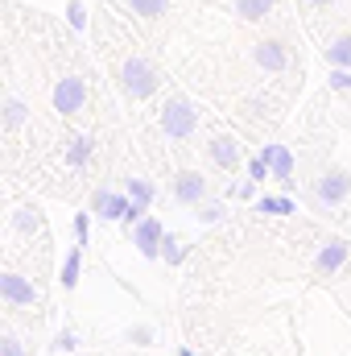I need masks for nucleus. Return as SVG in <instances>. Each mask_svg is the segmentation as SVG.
<instances>
[{
	"label": "nucleus",
	"instance_id": "13",
	"mask_svg": "<svg viewBox=\"0 0 351 356\" xmlns=\"http://www.w3.org/2000/svg\"><path fill=\"white\" fill-rule=\"evenodd\" d=\"M91 158H95V141L91 137H71L67 141V166L71 170H83Z\"/></svg>",
	"mask_w": 351,
	"mask_h": 356
},
{
	"label": "nucleus",
	"instance_id": "11",
	"mask_svg": "<svg viewBox=\"0 0 351 356\" xmlns=\"http://www.w3.org/2000/svg\"><path fill=\"white\" fill-rule=\"evenodd\" d=\"M348 261V241H327L323 249H318V257H314V269L323 273V277H331V273H339Z\"/></svg>",
	"mask_w": 351,
	"mask_h": 356
},
{
	"label": "nucleus",
	"instance_id": "26",
	"mask_svg": "<svg viewBox=\"0 0 351 356\" xmlns=\"http://www.w3.org/2000/svg\"><path fill=\"white\" fill-rule=\"evenodd\" d=\"M87 232H91V216L79 211V216H75V245H87Z\"/></svg>",
	"mask_w": 351,
	"mask_h": 356
},
{
	"label": "nucleus",
	"instance_id": "31",
	"mask_svg": "<svg viewBox=\"0 0 351 356\" xmlns=\"http://www.w3.org/2000/svg\"><path fill=\"white\" fill-rule=\"evenodd\" d=\"M178 356H194V353H190V348H182V353H178Z\"/></svg>",
	"mask_w": 351,
	"mask_h": 356
},
{
	"label": "nucleus",
	"instance_id": "25",
	"mask_svg": "<svg viewBox=\"0 0 351 356\" xmlns=\"http://www.w3.org/2000/svg\"><path fill=\"white\" fill-rule=\"evenodd\" d=\"M331 88L335 91H351V71L348 67H331Z\"/></svg>",
	"mask_w": 351,
	"mask_h": 356
},
{
	"label": "nucleus",
	"instance_id": "27",
	"mask_svg": "<svg viewBox=\"0 0 351 356\" xmlns=\"http://www.w3.org/2000/svg\"><path fill=\"white\" fill-rule=\"evenodd\" d=\"M219 216H223V203H198V220L203 224H215Z\"/></svg>",
	"mask_w": 351,
	"mask_h": 356
},
{
	"label": "nucleus",
	"instance_id": "29",
	"mask_svg": "<svg viewBox=\"0 0 351 356\" xmlns=\"http://www.w3.org/2000/svg\"><path fill=\"white\" fill-rule=\"evenodd\" d=\"M128 344H153V327H128Z\"/></svg>",
	"mask_w": 351,
	"mask_h": 356
},
{
	"label": "nucleus",
	"instance_id": "6",
	"mask_svg": "<svg viewBox=\"0 0 351 356\" xmlns=\"http://www.w3.org/2000/svg\"><path fill=\"white\" fill-rule=\"evenodd\" d=\"M0 298H4V307H33L37 302V290H33V282L29 277H21V273H0Z\"/></svg>",
	"mask_w": 351,
	"mask_h": 356
},
{
	"label": "nucleus",
	"instance_id": "17",
	"mask_svg": "<svg viewBox=\"0 0 351 356\" xmlns=\"http://www.w3.org/2000/svg\"><path fill=\"white\" fill-rule=\"evenodd\" d=\"M327 63H331V67H348L351 71V33L327 46Z\"/></svg>",
	"mask_w": 351,
	"mask_h": 356
},
{
	"label": "nucleus",
	"instance_id": "9",
	"mask_svg": "<svg viewBox=\"0 0 351 356\" xmlns=\"http://www.w3.org/2000/svg\"><path fill=\"white\" fill-rule=\"evenodd\" d=\"M252 58H257V67L273 71V75H281V71L289 67L285 46H281V42H273V38H264V42H257V46H252Z\"/></svg>",
	"mask_w": 351,
	"mask_h": 356
},
{
	"label": "nucleus",
	"instance_id": "16",
	"mask_svg": "<svg viewBox=\"0 0 351 356\" xmlns=\"http://www.w3.org/2000/svg\"><path fill=\"white\" fill-rule=\"evenodd\" d=\"M128 8H132L137 17H145V21H157V17H166L170 0H128Z\"/></svg>",
	"mask_w": 351,
	"mask_h": 356
},
{
	"label": "nucleus",
	"instance_id": "7",
	"mask_svg": "<svg viewBox=\"0 0 351 356\" xmlns=\"http://www.w3.org/2000/svg\"><path fill=\"white\" fill-rule=\"evenodd\" d=\"M174 199L182 207H198L203 199H207V178L198 175V170H182L174 178Z\"/></svg>",
	"mask_w": 351,
	"mask_h": 356
},
{
	"label": "nucleus",
	"instance_id": "30",
	"mask_svg": "<svg viewBox=\"0 0 351 356\" xmlns=\"http://www.w3.org/2000/svg\"><path fill=\"white\" fill-rule=\"evenodd\" d=\"M306 4H331V0H306Z\"/></svg>",
	"mask_w": 351,
	"mask_h": 356
},
{
	"label": "nucleus",
	"instance_id": "19",
	"mask_svg": "<svg viewBox=\"0 0 351 356\" xmlns=\"http://www.w3.org/2000/svg\"><path fill=\"white\" fill-rule=\"evenodd\" d=\"M268 8H273V0H236V13L244 21H261V17H268Z\"/></svg>",
	"mask_w": 351,
	"mask_h": 356
},
{
	"label": "nucleus",
	"instance_id": "21",
	"mask_svg": "<svg viewBox=\"0 0 351 356\" xmlns=\"http://www.w3.org/2000/svg\"><path fill=\"white\" fill-rule=\"evenodd\" d=\"M257 207H261V211H268V216H289V211H293V203H289L285 195H264Z\"/></svg>",
	"mask_w": 351,
	"mask_h": 356
},
{
	"label": "nucleus",
	"instance_id": "18",
	"mask_svg": "<svg viewBox=\"0 0 351 356\" xmlns=\"http://www.w3.org/2000/svg\"><path fill=\"white\" fill-rule=\"evenodd\" d=\"M124 191H128V199H132V203H145V207L153 203V182H149V178H128V182H124Z\"/></svg>",
	"mask_w": 351,
	"mask_h": 356
},
{
	"label": "nucleus",
	"instance_id": "10",
	"mask_svg": "<svg viewBox=\"0 0 351 356\" xmlns=\"http://www.w3.org/2000/svg\"><path fill=\"white\" fill-rule=\"evenodd\" d=\"M261 158L268 162V170H273V178H277V182H285V186L293 182V154H289L285 145H264Z\"/></svg>",
	"mask_w": 351,
	"mask_h": 356
},
{
	"label": "nucleus",
	"instance_id": "22",
	"mask_svg": "<svg viewBox=\"0 0 351 356\" xmlns=\"http://www.w3.org/2000/svg\"><path fill=\"white\" fill-rule=\"evenodd\" d=\"M67 17H71V25H75V29H87V8H83L79 0H71V4H67Z\"/></svg>",
	"mask_w": 351,
	"mask_h": 356
},
{
	"label": "nucleus",
	"instance_id": "23",
	"mask_svg": "<svg viewBox=\"0 0 351 356\" xmlns=\"http://www.w3.org/2000/svg\"><path fill=\"white\" fill-rule=\"evenodd\" d=\"M71 348H79V336L67 327V332H58V336H54V353H71Z\"/></svg>",
	"mask_w": 351,
	"mask_h": 356
},
{
	"label": "nucleus",
	"instance_id": "8",
	"mask_svg": "<svg viewBox=\"0 0 351 356\" xmlns=\"http://www.w3.org/2000/svg\"><path fill=\"white\" fill-rule=\"evenodd\" d=\"M128 207H132L128 191H124V195H116V191H95V199H91V211H95L99 220H124Z\"/></svg>",
	"mask_w": 351,
	"mask_h": 356
},
{
	"label": "nucleus",
	"instance_id": "1",
	"mask_svg": "<svg viewBox=\"0 0 351 356\" xmlns=\"http://www.w3.org/2000/svg\"><path fill=\"white\" fill-rule=\"evenodd\" d=\"M194 129H198V108L186 95H170L162 104V133L174 141H186V137H194Z\"/></svg>",
	"mask_w": 351,
	"mask_h": 356
},
{
	"label": "nucleus",
	"instance_id": "3",
	"mask_svg": "<svg viewBox=\"0 0 351 356\" xmlns=\"http://www.w3.org/2000/svg\"><path fill=\"white\" fill-rule=\"evenodd\" d=\"M83 104H87V83L79 75H62L54 83V112L75 116V112H83Z\"/></svg>",
	"mask_w": 351,
	"mask_h": 356
},
{
	"label": "nucleus",
	"instance_id": "2",
	"mask_svg": "<svg viewBox=\"0 0 351 356\" xmlns=\"http://www.w3.org/2000/svg\"><path fill=\"white\" fill-rule=\"evenodd\" d=\"M120 88H124V95H132V99L153 95V91H157V67L145 63V58H128V63L120 67Z\"/></svg>",
	"mask_w": 351,
	"mask_h": 356
},
{
	"label": "nucleus",
	"instance_id": "20",
	"mask_svg": "<svg viewBox=\"0 0 351 356\" xmlns=\"http://www.w3.org/2000/svg\"><path fill=\"white\" fill-rule=\"evenodd\" d=\"M162 257H166V266H182V257H186V245L166 232V241H162Z\"/></svg>",
	"mask_w": 351,
	"mask_h": 356
},
{
	"label": "nucleus",
	"instance_id": "5",
	"mask_svg": "<svg viewBox=\"0 0 351 356\" xmlns=\"http://www.w3.org/2000/svg\"><path fill=\"white\" fill-rule=\"evenodd\" d=\"M162 241H166L162 220L145 216L141 224H132V245H137V253H141V257H162Z\"/></svg>",
	"mask_w": 351,
	"mask_h": 356
},
{
	"label": "nucleus",
	"instance_id": "28",
	"mask_svg": "<svg viewBox=\"0 0 351 356\" xmlns=\"http://www.w3.org/2000/svg\"><path fill=\"white\" fill-rule=\"evenodd\" d=\"M268 175H273V170H268L264 158H252V162H248V178H252V182H264Z\"/></svg>",
	"mask_w": 351,
	"mask_h": 356
},
{
	"label": "nucleus",
	"instance_id": "24",
	"mask_svg": "<svg viewBox=\"0 0 351 356\" xmlns=\"http://www.w3.org/2000/svg\"><path fill=\"white\" fill-rule=\"evenodd\" d=\"M0 356H25V348H21V340H17L12 332H4V336H0Z\"/></svg>",
	"mask_w": 351,
	"mask_h": 356
},
{
	"label": "nucleus",
	"instance_id": "12",
	"mask_svg": "<svg viewBox=\"0 0 351 356\" xmlns=\"http://www.w3.org/2000/svg\"><path fill=\"white\" fill-rule=\"evenodd\" d=\"M211 162L219 170H236L240 166V141L236 137H215L211 141Z\"/></svg>",
	"mask_w": 351,
	"mask_h": 356
},
{
	"label": "nucleus",
	"instance_id": "14",
	"mask_svg": "<svg viewBox=\"0 0 351 356\" xmlns=\"http://www.w3.org/2000/svg\"><path fill=\"white\" fill-rule=\"evenodd\" d=\"M0 112H4V133H17V129L25 124V116H29V112H25V104H21V99H17L12 91L4 95V104H0Z\"/></svg>",
	"mask_w": 351,
	"mask_h": 356
},
{
	"label": "nucleus",
	"instance_id": "4",
	"mask_svg": "<svg viewBox=\"0 0 351 356\" xmlns=\"http://www.w3.org/2000/svg\"><path fill=\"white\" fill-rule=\"evenodd\" d=\"M348 195H351V170H343V166L323 170L318 182H314V199L318 203H343Z\"/></svg>",
	"mask_w": 351,
	"mask_h": 356
},
{
	"label": "nucleus",
	"instance_id": "15",
	"mask_svg": "<svg viewBox=\"0 0 351 356\" xmlns=\"http://www.w3.org/2000/svg\"><path fill=\"white\" fill-rule=\"evenodd\" d=\"M79 269H83V245H75V249L67 253V261H62V286H67V290L79 286Z\"/></svg>",
	"mask_w": 351,
	"mask_h": 356
}]
</instances>
